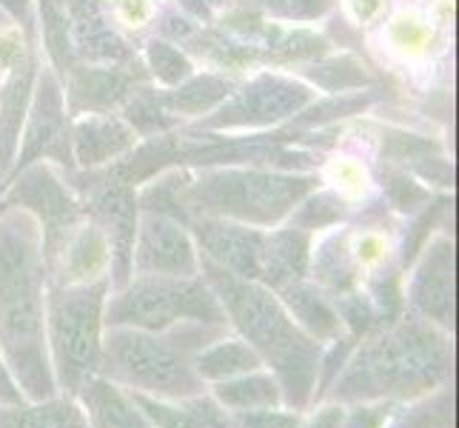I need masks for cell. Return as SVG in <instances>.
Returning <instances> with one entry per match:
<instances>
[{
  "instance_id": "obj_5",
  "label": "cell",
  "mask_w": 459,
  "mask_h": 428,
  "mask_svg": "<svg viewBox=\"0 0 459 428\" xmlns=\"http://www.w3.org/2000/svg\"><path fill=\"white\" fill-rule=\"evenodd\" d=\"M316 188V178L265 169L209 171L195 183H183L186 226L192 217H217L231 223L272 229L282 223Z\"/></svg>"
},
{
  "instance_id": "obj_17",
  "label": "cell",
  "mask_w": 459,
  "mask_h": 428,
  "mask_svg": "<svg viewBox=\"0 0 459 428\" xmlns=\"http://www.w3.org/2000/svg\"><path fill=\"white\" fill-rule=\"evenodd\" d=\"M60 6L63 18H66L72 52L91 63H106V66L126 60L129 52H126L123 40L115 35L112 26H106L94 0H60Z\"/></svg>"
},
{
  "instance_id": "obj_38",
  "label": "cell",
  "mask_w": 459,
  "mask_h": 428,
  "mask_svg": "<svg viewBox=\"0 0 459 428\" xmlns=\"http://www.w3.org/2000/svg\"><path fill=\"white\" fill-rule=\"evenodd\" d=\"M26 400L18 383L12 380L9 369H6V362H4V354H0V406H6V403H21Z\"/></svg>"
},
{
  "instance_id": "obj_24",
  "label": "cell",
  "mask_w": 459,
  "mask_h": 428,
  "mask_svg": "<svg viewBox=\"0 0 459 428\" xmlns=\"http://www.w3.org/2000/svg\"><path fill=\"white\" fill-rule=\"evenodd\" d=\"M0 428H89L74 397L21 400L0 406Z\"/></svg>"
},
{
  "instance_id": "obj_22",
  "label": "cell",
  "mask_w": 459,
  "mask_h": 428,
  "mask_svg": "<svg viewBox=\"0 0 459 428\" xmlns=\"http://www.w3.org/2000/svg\"><path fill=\"white\" fill-rule=\"evenodd\" d=\"M311 268V237L303 229H280L265 234L263 251V277L260 283L272 292H280L282 285L306 280Z\"/></svg>"
},
{
  "instance_id": "obj_20",
  "label": "cell",
  "mask_w": 459,
  "mask_h": 428,
  "mask_svg": "<svg viewBox=\"0 0 459 428\" xmlns=\"http://www.w3.org/2000/svg\"><path fill=\"white\" fill-rule=\"evenodd\" d=\"M277 297L294 317V323L316 343H334L337 337H342L345 326L340 320V311L320 285L297 280V283L282 285Z\"/></svg>"
},
{
  "instance_id": "obj_35",
  "label": "cell",
  "mask_w": 459,
  "mask_h": 428,
  "mask_svg": "<svg viewBox=\"0 0 459 428\" xmlns=\"http://www.w3.org/2000/svg\"><path fill=\"white\" fill-rule=\"evenodd\" d=\"M388 192H391V200L397 209L408 212V209H417V205L425 200V192L417 186V183H411L405 174H391L388 178Z\"/></svg>"
},
{
  "instance_id": "obj_16",
  "label": "cell",
  "mask_w": 459,
  "mask_h": 428,
  "mask_svg": "<svg viewBox=\"0 0 459 428\" xmlns=\"http://www.w3.org/2000/svg\"><path fill=\"white\" fill-rule=\"evenodd\" d=\"M69 137L74 161L83 169H98L129 152L137 140V132L120 118L106 112H86L72 123Z\"/></svg>"
},
{
  "instance_id": "obj_28",
  "label": "cell",
  "mask_w": 459,
  "mask_h": 428,
  "mask_svg": "<svg viewBox=\"0 0 459 428\" xmlns=\"http://www.w3.org/2000/svg\"><path fill=\"white\" fill-rule=\"evenodd\" d=\"M385 428H456V397L454 386H442L429 397H420L397 408Z\"/></svg>"
},
{
  "instance_id": "obj_37",
  "label": "cell",
  "mask_w": 459,
  "mask_h": 428,
  "mask_svg": "<svg viewBox=\"0 0 459 428\" xmlns=\"http://www.w3.org/2000/svg\"><path fill=\"white\" fill-rule=\"evenodd\" d=\"M342 417H345V403L331 400L316 408L306 423H299V428H340Z\"/></svg>"
},
{
  "instance_id": "obj_41",
  "label": "cell",
  "mask_w": 459,
  "mask_h": 428,
  "mask_svg": "<svg viewBox=\"0 0 459 428\" xmlns=\"http://www.w3.org/2000/svg\"><path fill=\"white\" fill-rule=\"evenodd\" d=\"M126 18L129 21H146L149 18V6L143 4V0H126Z\"/></svg>"
},
{
  "instance_id": "obj_18",
  "label": "cell",
  "mask_w": 459,
  "mask_h": 428,
  "mask_svg": "<svg viewBox=\"0 0 459 428\" xmlns=\"http://www.w3.org/2000/svg\"><path fill=\"white\" fill-rule=\"evenodd\" d=\"M74 400L83 408L89 428H154L132 394L103 374L89 377Z\"/></svg>"
},
{
  "instance_id": "obj_3",
  "label": "cell",
  "mask_w": 459,
  "mask_h": 428,
  "mask_svg": "<svg viewBox=\"0 0 459 428\" xmlns=\"http://www.w3.org/2000/svg\"><path fill=\"white\" fill-rule=\"evenodd\" d=\"M200 275L220 300L226 320L237 328V335L255 348L263 366H268V371L277 377L282 389V406L303 411L314 397L323 343L308 337L294 323L277 292L260 280L237 277L203 255Z\"/></svg>"
},
{
  "instance_id": "obj_34",
  "label": "cell",
  "mask_w": 459,
  "mask_h": 428,
  "mask_svg": "<svg viewBox=\"0 0 459 428\" xmlns=\"http://www.w3.org/2000/svg\"><path fill=\"white\" fill-rule=\"evenodd\" d=\"M240 420L243 428H299L303 417L294 408H260V411H243V415H234Z\"/></svg>"
},
{
  "instance_id": "obj_21",
  "label": "cell",
  "mask_w": 459,
  "mask_h": 428,
  "mask_svg": "<svg viewBox=\"0 0 459 428\" xmlns=\"http://www.w3.org/2000/svg\"><path fill=\"white\" fill-rule=\"evenodd\" d=\"M35 57L23 55L12 66V77L6 89L0 92V178L14 163V149H18L21 126L26 120L31 103V86H35Z\"/></svg>"
},
{
  "instance_id": "obj_32",
  "label": "cell",
  "mask_w": 459,
  "mask_h": 428,
  "mask_svg": "<svg viewBox=\"0 0 459 428\" xmlns=\"http://www.w3.org/2000/svg\"><path fill=\"white\" fill-rule=\"evenodd\" d=\"M255 4L282 21H316L331 9V0H255Z\"/></svg>"
},
{
  "instance_id": "obj_7",
  "label": "cell",
  "mask_w": 459,
  "mask_h": 428,
  "mask_svg": "<svg viewBox=\"0 0 459 428\" xmlns=\"http://www.w3.org/2000/svg\"><path fill=\"white\" fill-rule=\"evenodd\" d=\"M106 328L126 326L143 331H166L180 323H203L226 328V311L200 275H134L106 300Z\"/></svg>"
},
{
  "instance_id": "obj_39",
  "label": "cell",
  "mask_w": 459,
  "mask_h": 428,
  "mask_svg": "<svg viewBox=\"0 0 459 428\" xmlns=\"http://www.w3.org/2000/svg\"><path fill=\"white\" fill-rule=\"evenodd\" d=\"M348 6H351L354 18L359 23H368L371 18H377L379 9H383V0H348Z\"/></svg>"
},
{
  "instance_id": "obj_30",
  "label": "cell",
  "mask_w": 459,
  "mask_h": 428,
  "mask_svg": "<svg viewBox=\"0 0 459 428\" xmlns=\"http://www.w3.org/2000/svg\"><path fill=\"white\" fill-rule=\"evenodd\" d=\"M146 60L152 74L160 81L163 86H178L186 77H192V60H188L180 49H174L166 40H152L146 46Z\"/></svg>"
},
{
  "instance_id": "obj_13",
  "label": "cell",
  "mask_w": 459,
  "mask_h": 428,
  "mask_svg": "<svg viewBox=\"0 0 459 428\" xmlns=\"http://www.w3.org/2000/svg\"><path fill=\"white\" fill-rule=\"evenodd\" d=\"M43 157L72 166V137L66 120V98H63L60 83L52 72H43L38 81L35 100L29 103V126L23 137V149L18 154L14 169L38 163Z\"/></svg>"
},
{
  "instance_id": "obj_8",
  "label": "cell",
  "mask_w": 459,
  "mask_h": 428,
  "mask_svg": "<svg viewBox=\"0 0 459 428\" xmlns=\"http://www.w3.org/2000/svg\"><path fill=\"white\" fill-rule=\"evenodd\" d=\"M4 205L23 209L40 223L46 263L52 260V255L60 249V243L66 240V234L83 220L81 203L72 197L69 188L55 178L52 169L46 163L23 166V174L14 180Z\"/></svg>"
},
{
  "instance_id": "obj_23",
  "label": "cell",
  "mask_w": 459,
  "mask_h": 428,
  "mask_svg": "<svg viewBox=\"0 0 459 428\" xmlns=\"http://www.w3.org/2000/svg\"><path fill=\"white\" fill-rule=\"evenodd\" d=\"M263 369V360L240 335H217L195 354V371L203 383H223L246 371Z\"/></svg>"
},
{
  "instance_id": "obj_25",
  "label": "cell",
  "mask_w": 459,
  "mask_h": 428,
  "mask_svg": "<svg viewBox=\"0 0 459 428\" xmlns=\"http://www.w3.org/2000/svg\"><path fill=\"white\" fill-rule=\"evenodd\" d=\"M212 397L229 408L231 415H243V411H260V408H280L282 406V389L272 371H246L240 377L214 383Z\"/></svg>"
},
{
  "instance_id": "obj_10",
  "label": "cell",
  "mask_w": 459,
  "mask_h": 428,
  "mask_svg": "<svg viewBox=\"0 0 459 428\" xmlns=\"http://www.w3.org/2000/svg\"><path fill=\"white\" fill-rule=\"evenodd\" d=\"M134 275L197 277L200 249L188 226L157 212H146L140 217L132 249V277Z\"/></svg>"
},
{
  "instance_id": "obj_31",
  "label": "cell",
  "mask_w": 459,
  "mask_h": 428,
  "mask_svg": "<svg viewBox=\"0 0 459 428\" xmlns=\"http://www.w3.org/2000/svg\"><path fill=\"white\" fill-rule=\"evenodd\" d=\"M342 200L340 195H331V192H320L316 197H306L303 205H297V214H294V229H303V231H314V229H325L331 223H337L342 217Z\"/></svg>"
},
{
  "instance_id": "obj_9",
  "label": "cell",
  "mask_w": 459,
  "mask_h": 428,
  "mask_svg": "<svg viewBox=\"0 0 459 428\" xmlns=\"http://www.w3.org/2000/svg\"><path fill=\"white\" fill-rule=\"evenodd\" d=\"M229 100V98H226ZM314 100V92L280 74H257L240 92L231 94V100L209 120L212 129H255V126H272Z\"/></svg>"
},
{
  "instance_id": "obj_27",
  "label": "cell",
  "mask_w": 459,
  "mask_h": 428,
  "mask_svg": "<svg viewBox=\"0 0 459 428\" xmlns=\"http://www.w3.org/2000/svg\"><path fill=\"white\" fill-rule=\"evenodd\" d=\"M72 103L81 109H112L129 98L132 81L120 69H72Z\"/></svg>"
},
{
  "instance_id": "obj_40",
  "label": "cell",
  "mask_w": 459,
  "mask_h": 428,
  "mask_svg": "<svg viewBox=\"0 0 459 428\" xmlns=\"http://www.w3.org/2000/svg\"><path fill=\"white\" fill-rule=\"evenodd\" d=\"M223 4H226V0H183V6L192 9L195 14H200V18H209V14L214 9H220Z\"/></svg>"
},
{
  "instance_id": "obj_42",
  "label": "cell",
  "mask_w": 459,
  "mask_h": 428,
  "mask_svg": "<svg viewBox=\"0 0 459 428\" xmlns=\"http://www.w3.org/2000/svg\"><path fill=\"white\" fill-rule=\"evenodd\" d=\"M14 18H26V12H29V0H0Z\"/></svg>"
},
{
  "instance_id": "obj_26",
  "label": "cell",
  "mask_w": 459,
  "mask_h": 428,
  "mask_svg": "<svg viewBox=\"0 0 459 428\" xmlns=\"http://www.w3.org/2000/svg\"><path fill=\"white\" fill-rule=\"evenodd\" d=\"M231 94V86L217 74H200V77H186L183 83H178V89H171L166 94H160V106L169 115H203L214 109L217 103H223Z\"/></svg>"
},
{
  "instance_id": "obj_2",
  "label": "cell",
  "mask_w": 459,
  "mask_h": 428,
  "mask_svg": "<svg viewBox=\"0 0 459 428\" xmlns=\"http://www.w3.org/2000/svg\"><path fill=\"white\" fill-rule=\"evenodd\" d=\"M354 345L325 397L337 403H414L454 377L451 331L422 317H397Z\"/></svg>"
},
{
  "instance_id": "obj_12",
  "label": "cell",
  "mask_w": 459,
  "mask_h": 428,
  "mask_svg": "<svg viewBox=\"0 0 459 428\" xmlns=\"http://www.w3.org/2000/svg\"><path fill=\"white\" fill-rule=\"evenodd\" d=\"M411 311L446 331L456 326V260L451 237H437L422 249V260L408 285Z\"/></svg>"
},
{
  "instance_id": "obj_6",
  "label": "cell",
  "mask_w": 459,
  "mask_h": 428,
  "mask_svg": "<svg viewBox=\"0 0 459 428\" xmlns=\"http://www.w3.org/2000/svg\"><path fill=\"white\" fill-rule=\"evenodd\" d=\"M108 277L77 285H46V345L55 383L74 397L89 377L100 374Z\"/></svg>"
},
{
  "instance_id": "obj_4",
  "label": "cell",
  "mask_w": 459,
  "mask_h": 428,
  "mask_svg": "<svg viewBox=\"0 0 459 428\" xmlns=\"http://www.w3.org/2000/svg\"><path fill=\"white\" fill-rule=\"evenodd\" d=\"M226 328L180 323L166 331L108 326L103 331L100 374L126 391L157 400H183L205 391L195 371V354Z\"/></svg>"
},
{
  "instance_id": "obj_1",
  "label": "cell",
  "mask_w": 459,
  "mask_h": 428,
  "mask_svg": "<svg viewBox=\"0 0 459 428\" xmlns=\"http://www.w3.org/2000/svg\"><path fill=\"white\" fill-rule=\"evenodd\" d=\"M43 231L29 212L0 209V354L26 400L57 394L46 345Z\"/></svg>"
},
{
  "instance_id": "obj_29",
  "label": "cell",
  "mask_w": 459,
  "mask_h": 428,
  "mask_svg": "<svg viewBox=\"0 0 459 428\" xmlns=\"http://www.w3.org/2000/svg\"><path fill=\"white\" fill-rule=\"evenodd\" d=\"M314 277L331 294H348L354 292L357 283V260L351 255V246L345 243V237H331L320 246L314 255Z\"/></svg>"
},
{
  "instance_id": "obj_33",
  "label": "cell",
  "mask_w": 459,
  "mask_h": 428,
  "mask_svg": "<svg viewBox=\"0 0 459 428\" xmlns=\"http://www.w3.org/2000/svg\"><path fill=\"white\" fill-rule=\"evenodd\" d=\"M340 428H385L397 403H348Z\"/></svg>"
},
{
  "instance_id": "obj_19",
  "label": "cell",
  "mask_w": 459,
  "mask_h": 428,
  "mask_svg": "<svg viewBox=\"0 0 459 428\" xmlns=\"http://www.w3.org/2000/svg\"><path fill=\"white\" fill-rule=\"evenodd\" d=\"M129 394L154 428H243L229 408H223L205 391L183 400H157L134 391Z\"/></svg>"
},
{
  "instance_id": "obj_36",
  "label": "cell",
  "mask_w": 459,
  "mask_h": 428,
  "mask_svg": "<svg viewBox=\"0 0 459 428\" xmlns=\"http://www.w3.org/2000/svg\"><path fill=\"white\" fill-rule=\"evenodd\" d=\"M351 255H354V260L359 266H379V263L385 260V255H388V246H385V240L379 234L366 231L357 240V246L351 249Z\"/></svg>"
},
{
  "instance_id": "obj_14",
  "label": "cell",
  "mask_w": 459,
  "mask_h": 428,
  "mask_svg": "<svg viewBox=\"0 0 459 428\" xmlns=\"http://www.w3.org/2000/svg\"><path fill=\"white\" fill-rule=\"evenodd\" d=\"M188 229L197 237V246L203 249V258L223 266L226 272L260 280L263 277V251H265V234L255 226L231 223V220L217 217H192Z\"/></svg>"
},
{
  "instance_id": "obj_11",
  "label": "cell",
  "mask_w": 459,
  "mask_h": 428,
  "mask_svg": "<svg viewBox=\"0 0 459 428\" xmlns=\"http://www.w3.org/2000/svg\"><path fill=\"white\" fill-rule=\"evenodd\" d=\"M137 197L129 183L117 178L103 180L89 197L86 212L89 217L103 229L108 249H112V268H108V285L112 292L123 289L132 280V249H134V234H137Z\"/></svg>"
},
{
  "instance_id": "obj_15",
  "label": "cell",
  "mask_w": 459,
  "mask_h": 428,
  "mask_svg": "<svg viewBox=\"0 0 459 428\" xmlns=\"http://www.w3.org/2000/svg\"><path fill=\"white\" fill-rule=\"evenodd\" d=\"M112 268V249L103 229L94 220L83 217L77 223L66 240L60 243V249L52 255V260L46 263L49 272V285H77V283H94L108 277Z\"/></svg>"
}]
</instances>
